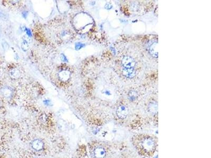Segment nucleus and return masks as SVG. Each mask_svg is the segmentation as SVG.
I'll return each instance as SVG.
<instances>
[{
    "instance_id": "nucleus-17",
    "label": "nucleus",
    "mask_w": 211,
    "mask_h": 158,
    "mask_svg": "<svg viewBox=\"0 0 211 158\" xmlns=\"http://www.w3.org/2000/svg\"><path fill=\"white\" fill-rule=\"evenodd\" d=\"M44 103L45 105H50V101L49 100H46L44 101Z\"/></svg>"
},
{
    "instance_id": "nucleus-8",
    "label": "nucleus",
    "mask_w": 211,
    "mask_h": 158,
    "mask_svg": "<svg viewBox=\"0 0 211 158\" xmlns=\"http://www.w3.org/2000/svg\"><path fill=\"white\" fill-rule=\"evenodd\" d=\"M137 97H138V94L136 91H130V93L128 94V99L130 101H131V102H133V101H135L136 99H137Z\"/></svg>"
},
{
    "instance_id": "nucleus-5",
    "label": "nucleus",
    "mask_w": 211,
    "mask_h": 158,
    "mask_svg": "<svg viewBox=\"0 0 211 158\" xmlns=\"http://www.w3.org/2000/svg\"><path fill=\"white\" fill-rule=\"evenodd\" d=\"M122 73L126 78L128 79H132L136 75V70L134 68H123L122 70Z\"/></svg>"
},
{
    "instance_id": "nucleus-18",
    "label": "nucleus",
    "mask_w": 211,
    "mask_h": 158,
    "mask_svg": "<svg viewBox=\"0 0 211 158\" xmlns=\"http://www.w3.org/2000/svg\"><path fill=\"white\" fill-rule=\"evenodd\" d=\"M0 106H1V105H0Z\"/></svg>"
},
{
    "instance_id": "nucleus-15",
    "label": "nucleus",
    "mask_w": 211,
    "mask_h": 158,
    "mask_svg": "<svg viewBox=\"0 0 211 158\" xmlns=\"http://www.w3.org/2000/svg\"><path fill=\"white\" fill-rule=\"evenodd\" d=\"M105 9L107 10H111L112 8V6L110 3H107L105 6Z\"/></svg>"
},
{
    "instance_id": "nucleus-2",
    "label": "nucleus",
    "mask_w": 211,
    "mask_h": 158,
    "mask_svg": "<svg viewBox=\"0 0 211 158\" xmlns=\"http://www.w3.org/2000/svg\"><path fill=\"white\" fill-rule=\"evenodd\" d=\"M141 145L143 148L147 151H152L155 147V143L154 140L150 138H146L141 142Z\"/></svg>"
},
{
    "instance_id": "nucleus-9",
    "label": "nucleus",
    "mask_w": 211,
    "mask_h": 158,
    "mask_svg": "<svg viewBox=\"0 0 211 158\" xmlns=\"http://www.w3.org/2000/svg\"><path fill=\"white\" fill-rule=\"evenodd\" d=\"M85 46H86L85 44H84V43H81V42H77V43H76L75 45H74V49L77 51H79V50H80L82 48H84Z\"/></svg>"
},
{
    "instance_id": "nucleus-6",
    "label": "nucleus",
    "mask_w": 211,
    "mask_h": 158,
    "mask_svg": "<svg viewBox=\"0 0 211 158\" xmlns=\"http://www.w3.org/2000/svg\"><path fill=\"white\" fill-rule=\"evenodd\" d=\"M106 155V152L103 147H97L94 150V156L96 158H104Z\"/></svg>"
},
{
    "instance_id": "nucleus-14",
    "label": "nucleus",
    "mask_w": 211,
    "mask_h": 158,
    "mask_svg": "<svg viewBox=\"0 0 211 158\" xmlns=\"http://www.w3.org/2000/svg\"><path fill=\"white\" fill-rule=\"evenodd\" d=\"M22 16L23 18H24L25 19H27L28 16V11H24L22 13Z\"/></svg>"
},
{
    "instance_id": "nucleus-1",
    "label": "nucleus",
    "mask_w": 211,
    "mask_h": 158,
    "mask_svg": "<svg viewBox=\"0 0 211 158\" xmlns=\"http://www.w3.org/2000/svg\"><path fill=\"white\" fill-rule=\"evenodd\" d=\"M122 65L124 68H134L136 63L135 59L130 56L124 57L122 60Z\"/></svg>"
},
{
    "instance_id": "nucleus-13",
    "label": "nucleus",
    "mask_w": 211,
    "mask_h": 158,
    "mask_svg": "<svg viewBox=\"0 0 211 158\" xmlns=\"http://www.w3.org/2000/svg\"><path fill=\"white\" fill-rule=\"evenodd\" d=\"M60 58H61V61L63 62H68V59H67V57L64 54H61Z\"/></svg>"
},
{
    "instance_id": "nucleus-7",
    "label": "nucleus",
    "mask_w": 211,
    "mask_h": 158,
    "mask_svg": "<svg viewBox=\"0 0 211 158\" xmlns=\"http://www.w3.org/2000/svg\"><path fill=\"white\" fill-rule=\"evenodd\" d=\"M149 52L154 57H158V43L155 42L153 43L149 49Z\"/></svg>"
},
{
    "instance_id": "nucleus-11",
    "label": "nucleus",
    "mask_w": 211,
    "mask_h": 158,
    "mask_svg": "<svg viewBox=\"0 0 211 158\" xmlns=\"http://www.w3.org/2000/svg\"><path fill=\"white\" fill-rule=\"evenodd\" d=\"M23 31L26 33L27 35L31 38L32 36V32H31V30L29 28H28L27 27H23Z\"/></svg>"
},
{
    "instance_id": "nucleus-12",
    "label": "nucleus",
    "mask_w": 211,
    "mask_h": 158,
    "mask_svg": "<svg viewBox=\"0 0 211 158\" xmlns=\"http://www.w3.org/2000/svg\"><path fill=\"white\" fill-rule=\"evenodd\" d=\"M2 94L6 97H10L11 95V91L7 89H4L2 91Z\"/></svg>"
},
{
    "instance_id": "nucleus-10",
    "label": "nucleus",
    "mask_w": 211,
    "mask_h": 158,
    "mask_svg": "<svg viewBox=\"0 0 211 158\" xmlns=\"http://www.w3.org/2000/svg\"><path fill=\"white\" fill-rule=\"evenodd\" d=\"M149 109L151 112L156 113V111H157V105L155 103H150L149 107Z\"/></svg>"
},
{
    "instance_id": "nucleus-3",
    "label": "nucleus",
    "mask_w": 211,
    "mask_h": 158,
    "mask_svg": "<svg viewBox=\"0 0 211 158\" xmlns=\"http://www.w3.org/2000/svg\"><path fill=\"white\" fill-rule=\"evenodd\" d=\"M128 113H129V111H128L127 107L124 105H122L118 107L116 111L117 116L119 118L121 119H125L127 116Z\"/></svg>"
},
{
    "instance_id": "nucleus-16",
    "label": "nucleus",
    "mask_w": 211,
    "mask_h": 158,
    "mask_svg": "<svg viewBox=\"0 0 211 158\" xmlns=\"http://www.w3.org/2000/svg\"><path fill=\"white\" fill-rule=\"evenodd\" d=\"M103 93L107 95H111V91H109V90H105V91Z\"/></svg>"
},
{
    "instance_id": "nucleus-4",
    "label": "nucleus",
    "mask_w": 211,
    "mask_h": 158,
    "mask_svg": "<svg viewBox=\"0 0 211 158\" xmlns=\"http://www.w3.org/2000/svg\"><path fill=\"white\" fill-rule=\"evenodd\" d=\"M44 142L40 139H35L31 142V147L34 150L39 151L43 149Z\"/></svg>"
}]
</instances>
